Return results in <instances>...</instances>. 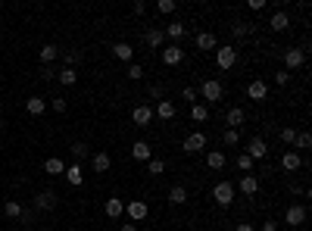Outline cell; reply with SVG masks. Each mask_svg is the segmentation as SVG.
I'll use <instances>...</instances> for the list:
<instances>
[{
    "instance_id": "obj_1",
    "label": "cell",
    "mask_w": 312,
    "mask_h": 231,
    "mask_svg": "<svg viewBox=\"0 0 312 231\" xmlns=\"http://www.w3.org/2000/svg\"><path fill=\"white\" fill-rule=\"evenodd\" d=\"M212 197H215L218 206H231V203H234V184H231V181H218L212 188Z\"/></svg>"
},
{
    "instance_id": "obj_2",
    "label": "cell",
    "mask_w": 312,
    "mask_h": 231,
    "mask_svg": "<svg viewBox=\"0 0 312 231\" xmlns=\"http://www.w3.org/2000/svg\"><path fill=\"white\" fill-rule=\"evenodd\" d=\"M200 94H203V100H206V103H218V100H222V94H225V88L218 85L215 78H206L203 88H200Z\"/></svg>"
},
{
    "instance_id": "obj_3",
    "label": "cell",
    "mask_w": 312,
    "mask_h": 231,
    "mask_svg": "<svg viewBox=\"0 0 312 231\" xmlns=\"http://www.w3.org/2000/svg\"><path fill=\"white\" fill-rule=\"evenodd\" d=\"M159 60H163L166 66H181V63H184V50L178 47V44H169V47H163Z\"/></svg>"
},
{
    "instance_id": "obj_4",
    "label": "cell",
    "mask_w": 312,
    "mask_h": 231,
    "mask_svg": "<svg viewBox=\"0 0 312 231\" xmlns=\"http://www.w3.org/2000/svg\"><path fill=\"white\" fill-rule=\"evenodd\" d=\"M203 147H206V134H203V131H194V134H188V137H184V144H181V150H184V153H200Z\"/></svg>"
},
{
    "instance_id": "obj_5",
    "label": "cell",
    "mask_w": 312,
    "mask_h": 231,
    "mask_svg": "<svg viewBox=\"0 0 312 231\" xmlns=\"http://www.w3.org/2000/svg\"><path fill=\"white\" fill-rule=\"evenodd\" d=\"M244 153L253 159V163H256V159H265V156H269V144H265L262 137H253V141L247 144V150H244Z\"/></svg>"
},
{
    "instance_id": "obj_6",
    "label": "cell",
    "mask_w": 312,
    "mask_h": 231,
    "mask_svg": "<svg viewBox=\"0 0 312 231\" xmlns=\"http://www.w3.org/2000/svg\"><path fill=\"white\" fill-rule=\"evenodd\" d=\"M131 159H137V163H150V159H153V147H150L147 141H134L131 144Z\"/></svg>"
},
{
    "instance_id": "obj_7",
    "label": "cell",
    "mask_w": 312,
    "mask_h": 231,
    "mask_svg": "<svg viewBox=\"0 0 312 231\" xmlns=\"http://www.w3.org/2000/svg\"><path fill=\"white\" fill-rule=\"evenodd\" d=\"M125 213H128V219H131V222H141V219H147L150 206H147L144 200H131V203H125Z\"/></svg>"
},
{
    "instance_id": "obj_8",
    "label": "cell",
    "mask_w": 312,
    "mask_h": 231,
    "mask_svg": "<svg viewBox=\"0 0 312 231\" xmlns=\"http://www.w3.org/2000/svg\"><path fill=\"white\" fill-rule=\"evenodd\" d=\"M306 63V50H300V47H291L284 53V66H287V72H291V69H300Z\"/></svg>"
},
{
    "instance_id": "obj_9",
    "label": "cell",
    "mask_w": 312,
    "mask_h": 231,
    "mask_svg": "<svg viewBox=\"0 0 312 231\" xmlns=\"http://www.w3.org/2000/svg\"><path fill=\"white\" fill-rule=\"evenodd\" d=\"M215 63H218V69H231V66L237 63V50H234V47H218Z\"/></svg>"
},
{
    "instance_id": "obj_10",
    "label": "cell",
    "mask_w": 312,
    "mask_h": 231,
    "mask_svg": "<svg viewBox=\"0 0 312 231\" xmlns=\"http://www.w3.org/2000/svg\"><path fill=\"white\" fill-rule=\"evenodd\" d=\"M131 122H134V125H141V128H144V125H150V122H153V110H150L147 103H141V107H134V110H131Z\"/></svg>"
},
{
    "instance_id": "obj_11",
    "label": "cell",
    "mask_w": 312,
    "mask_h": 231,
    "mask_svg": "<svg viewBox=\"0 0 312 231\" xmlns=\"http://www.w3.org/2000/svg\"><path fill=\"white\" fill-rule=\"evenodd\" d=\"M300 166H303V156H300L297 150H284V156H281V169H284V172H297Z\"/></svg>"
},
{
    "instance_id": "obj_12",
    "label": "cell",
    "mask_w": 312,
    "mask_h": 231,
    "mask_svg": "<svg viewBox=\"0 0 312 231\" xmlns=\"http://www.w3.org/2000/svg\"><path fill=\"white\" fill-rule=\"evenodd\" d=\"M284 222H287V225H303V222H306V206H287Z\"/></svg>"
},
{
    "instance_id": "obj_13",
    "label": "cell",
    "mask_w": 312,
    "mask_h": 231,
    "mask_svg": "<svg viewBox=\"0 0 312 231\" xmlns=\"http://www.w3.org/2000/svg\"><path fill=\"white\" fill-rule=\"evenodd\" d=\"M225 122H228V128H234V131H237L240 125L247 122V113L240 110V107H231V110H228V116H225Z\"/></svg>"
},
{
    "instance_id": "obj_14",
    "label": "cell",
    "mask_w": 312,
    "mask_h": 231,
    "mask_svg": "<svg viewBox=\"0 0 312 231\" xmlns=\"http://www.w3.org/2000/svg\"><path fill=\"white\" fill-rule=\"evenodd\" d=\"M206 166L215 169V172H222L228 166V156L222 153V150H209V153H206Z\"/></svg>"
},
{
    "instance_id": "obj_15",
    "label": "cell",
    "mask_w": 312,
    "mask_h": 231,
    "mask_svg": "<svg viewBox=\"0 0 312 231\" xmlns=\"http://www.w3.org/2000/svg\"><path fill=\"white\" fill-rule=\"evenodd\" d=\"M34 206H38V210H44V213L56 210V194H53V191H44V194H38V197H34Z\"/></svg>"
},
{
    "instance_id": "obj_16",
    "label": "cell",
    "mask_w": 312,
    "mask_h": 231,
    "mask_svg": "<svg viewBox=\"0 0 312 231\" xmlns=\"http://www.w3.org/2000/svg\"><path fill=\"white\" fill-rule=\"evenodd\" d=\"M237 188H240V194H247V197H253V194L259 191V178H256V175H240Z\"/></svg>"
},
{
    "instance_id": "obj_17",
    "label": "cell",
    "mask_w": 312,
    "mask_h": 231,
    "mask_svg": "<svg viewBox=\"0 0 312 231\" xmlns=\"http://www.w3.org/2000/svg\"><path fill=\"white\" fill-rule=\"evenodd\" d=\"M247 97H250V100H265V97H269V88H265V82H259V78H256V82H250V85H247Z\"/></svg>"
},
{
    "instance_id": "obj_18",
    "label": "cell",
    "mask_w": 312,
    "mask_h": 231,
    "mask_svg": "<svg viewBox=\"0 0 312 231\" xmlns=\"http://www.w3.org/2000/svg\"><path fill=\"white\" fill-rule=\"evenodd\" d=\"M112 56H115L119 63H131V56H134V47H131V44H125V41H119V44L112 47Z\"/></svg>"
},
{
    "instance_id": "obj_19",
    "label": "cell",
    "mask_w": 312,
    "mask_h": 231,
    "mask_svg": "<svg viewBox=\"0 0 312 231\" xmlns=\"http://www.w3.org/2000/svg\"><path fill=\"white\" fill-rule=\"evenodd\" d=\"M194 44H197V50H215V47H218V41H215L212 31H200Z\"/></svg>"
},
{
    "instance_id": "obj_20",
    "label": "cell",
    "mask_w": 312,
    "mask_h": 231,
    "mask_svg": "<svg viewBox=\"0 0 312 231\" xmlns=\"http://www.w3.org/2000/svg\"><path fill=\"white\" fill-rule=\"evenodd\" d=\"M153 116H159V119H175V103H172V100H159L156 103V110H153Z\"/></svg>"
},
{
    "instance_id": "obj_21",
    "label": "cell",
    "mask_w": 312,
    "mask_h": 231,
    "mask_svg": "<svg viewBox=\"0 0 312 231\" xmlns=\"http://www.w3.org/2000/svg\"><path fill=\"white\" fill-rule=\"evenodd\" d=\"M103 213H106L109 219H122V213H125V203H122L119 197H109V200H106V206H103Z\"/></svg>"
},
{
    "instance_id": "obj_22",
    "label": "cell",
    "mask_w": 312,
    "mask_h": 231,
    "mask_svg": "<svg viewBox=\"0 0 312 231\" xmlns=\"http://www.w3.org/2000/svg\"><path fill=\"white\" fill-rule=\"evenodd\" d=\"M91 163H94V172H109L112 159H109V153H103V150H97V153L91 156Z\"/></svg>"
},
{
    "instance_id": "obj_23",
    "label": "cell",
    "mask_w": 312,
    "mask_h": 231,
    "mask_svg": "<svg viewBox=\"0 0 312 231\" xmlns=\"http://www.w3.org/2000/svg\"><path fill=\"white\" fill-rule=\"evenodd\" d=\"M44 172H47V175H63L66 163H63L60 156H50V159H44Z\"/></svg>"
},
{
    "instance_id": "obj_24",
    "label": "cell",
    "mask_w": 312,
    "mask_h": 231,
    "mask_svg": "<svg viewBox=\"0 0 312 231\" xmlns=\"http://www.w3.org/2000/svg\"><path fill=\"white\" fill-rule=\"evenodd\" d=\"M169 203H172V206L188 203V188H184V184H175V188L169 191Z\"/></svg>"
},
{
    "instance_id": "obj_25",
    "label": "cell",
    "mask_w": 312,
    "mask_h": 231,
    "mask_svg": "<svg viewBox=\"0 0 312 231\" xmlns=\"http://www.w3.org/2000/svg\"><path fill=\"white\" fill-rule=\"evenodd\" d=\"M269 25H272V31H287V28H291V16H287L284 9H281V13H275V16H272Z\"/></svg>"
},
{
    "instance_id": "obj_26",
    "label": "cell",
    "mask_w": 312,
    "mask_h": 231,
    "mask_svg": "<svg viewBox=\"0 0 312 231\" xmlns=\"http://www.w3.org/2000/svg\"><path fill=\"white\" fill-rule=\"evenodd\" d=\"M25 110H28L31 116H41L44 110H47V100H44V97H38V94H34V97H28V100H25Z\"/></svg>"
},
{
    "instance_id": "obj_27",
    "label": "cell",
    "mask_w": 312,
    "mask_h": 231,
    "mask_svg": "<svg viewBox=\"0 0 312 231\" xmlns=\"http://www.w3.org/2000/svg\"><path fill=\"white\" fill-rule=\"evenodd\" d=\"M38 56H41V66H47V63H53L56 56H60V47H53V44H44Z\"/></svg>"
},
{
    "instance_id": "obj_28",
    "label": "cell",
    "mask_w": 312,
    "mask_h": 231,
    "mask_svg": "<svg viewBox=\"0 0 312 231\" xmlns=\"http://www.w3.org/2000/svg\"><path fill=\"white\" fill-rule=\"evenodd\" d=\"M163 41H166V31H163V28H150V31H147V44H150L153 50L163 47Z\"/></svg>"
},
{
    "instance_id": "obj_29",
    "label": "cell",
    "mask_w": 312,
    "mask_h": 231,
    "mask_svg": "<svg viewBox=\"0 0 312 231\" xmlns=\"http://www.w3.org/2000/svg\"><path fill=\"white\" fill-rule=\"evenodd\" d=\"M191 119L194 122H206L209 119V107H206V103H194L191 107Z\"/></svg>"
},
{
    "instance_id": "obj_30",
    "label": "cell",
    "mask_w": 312,
    "mask_h": 231,
    "mask_svg": "<svg viewBox=\"0 0 312 231\" xmlns=\"http://www.w3.org/2000/svg\"><path fill=\"white\" fill-rule=\"evenodd\" d=\"M63 175L69 178V184H75V188H78V184L85 181V175H82V166H69V169L63 172Z\"/></svg>"
},
{
    "instance_id": "obj_31",
    "label": "cell",
    "mask_w": 312,
    "mask_h": 231,
    "mask_svg": "<svg viewBox=\"0 0 312 231\" xmlns=\"http://www.w3.org/2000/svg\"><path fill=\"white\" fill-rule=\"evenodd\" d=\"M3 213H6L9 219H22V213H25V210H22L19 200H6V203H3Z\"/></svg>"
},
{
    "instance_id": "obj_32",
    "label": "cell",
    "mask_w": 312,
    "mask_h": 231,
    "mask_svg": "<svg viewBox=\"0 0 312 231\" xmlns=\"http://www.w3.org/2000/svg\"><path fill=\"white\" fill-rule=\"evenodd\" d=\"M56 78H60V85H66V88H72V85L78 82L75 69H63V72H56Z\"/></svg>"
},
{
    "instance_id": "obj_33",
    "label": "cell",
    "mask_w": 312,
    "mask_h": 231,
    "mask_svg": "<svg viewBox=\"0 0 312 231\" xmlns=\"http://www.w3.org/2000/svg\"><path fill=\"white\" fill-rule=\"evenodd\" d=\"M184 31H188V28H184V22H169V28H166V34H169L172 41L184 38Z\"/></svg>"
},
{
    "instance_id": "obj_34",
    "label": "cell",
    "mask_w": 312,
    "mask_h": 231,
    "mask_svg": "<svg viewBox=\"0 0 312 231\" xmlns=\"http://www.w3.org/2000/svg\"><path fill=\"white\" fill-rule=\"evenodd\" d=\"M294 144H297L300 150H309V147H312V134H309V131H297Z\"/></svg>"
},
{
    "instance_id": "obj_35",
    "label": "cell",
    "mask_w": 312,
    "mask_h": 231,
    "mask_svg": "<svg viewBox=\"0 0 312 231\" xmlns=\"http://www.w3.org/2000/svg\"><path fill=\"white\" fill-rule=\"evenodd\" d=\"M147 172H150V175H163V172H166V159H150Z\"/></svg>"
},
{
    "instance_id": "obj_36",
    "label": "cell",
    "mask_w": 312,
    "mask_h": 231,
    "mask_svg": "<svg viewBox=\"0 0 312 231\" xmlns=\"http://www.w3.org/2000/svg\"><path fill=\"white\" fill-rule=\"evenodd\" d=\"M237 169L244 172V175H250V172H253V159H250L247 153H240V156H237Z\"/></svg>"
},
{
    "instance_id": "obj_37",
    "label": "cell",
    "mask_w": 312,
    "mask_h": 231,
    "mask_svg": "<svg viewBox=\"0 0 312 231\" xmlns=\"http://www.w3.org/2000/svg\"><path fill=\"white\" fill-rule=\"evenodd\" d=\"M222 141H225V147H237V144H240V134H237L234 128H228V131L222 134Z\"/></svg>"
},
{
    "instance_id": "obj_38",
    "label": "cell",
    "mask_w": 312,
    "mask_h": 231,
    "mask_svg": "<svg viewBox=\"0 0 312 231\" xmlns=\"http://www.w3.org/2000/svg\"><path fill=\"white\" fill-rule=\"evenodd\" d=\"M128 78H131V82L144 78V66H141V63H128Z\"/></svg>"
},
{
    "instance_id": "obj_39",
    "label": "cell",
    "mask_w": 312,
    "mask_h": 231,
    "mask_svg": "<svg viewBox=\"0 0 312 231\" xmlns=\"http://www.w3.org/2000/svg\"><path fill=\"white\" fill-rule=\"evenodd\" d=\"M156 9H159V13H163V16L175 13V0H159V3H156Z\"/></svg>"
},
{
    "instance_id": "obj_40",
    "label": "cell",
    "mask_w": 312,
    "mask_h": 231,
    "mask_svg": "<svg viewBox=\"0 0 312 231\" xmlns=\"http://www.w3.org/2000/svg\"><path fill=\"white\" fill-rule=\"evenodd\" d=\"M91 153V150H88V144H82V141H78V144H72V156L75 159H85Z\"/></svg>"
},
{
    "instance_id": "obj_41",
    "label": "cell",
    "mask_w": 312,
    "mask_h": 231,
    "mask_svg": "<svg viewBox=\"0 0 312 231\" xmlns=\"http://www.w3.org/2000/svg\"><path fill=\"white\" fill-rule=\"evenodd\" d=\"M63 60H66V69H72L75 63H82V53H78V50H69V53L63 56Z\"/></svg>"
},
{
    "instance_id": "obj_42",
    "label": "cell",
    "mask_w": 312,
    "mask_h": 231,
    "mask_svg": "<svg viewBox=\"0 0 312 231\" xmlns=\"http://www.w3.org/2000/svg\"><path fill=\"white\" fill-rule=\"evenodd\" d=\"M231 31H234V38H244V34H250V25H247V22H234V28H231Z\"/></svg>"
},
{
    "instance_id": "obj_43",
    "label": "cell",
    "mask_w": 312,
    "mask_h": 231,
    "mask_svg": "<svg viewBox=\"0 0 312 231\" xmlns=\"http://www.w3.org/2000/svg\"><path fill=\"white\" fill-rule=\"evenodd\" d=\"M294 137H297V128H281V141L284 144H294Z\"/></svg>"
},
{
    "instance_id": "obj_44",
    "label": "cell",
    "mask_w": 312,
    "mask_h": 231,
    "mask_svg": "<svg viewBox=\"0 0 312 231\" xmlns=\"http://www.w3.org/2000/svg\"><path fill=\"white\" fill-rule=\"evenodd\" d=\"M275 82H278V85H287V82H291V72H287V69H278V72H275Z\"/></svg>"
},
{
    "instance_id": "obj_45",
    "label": "cell",
    "mask_w": 312,
    "mask_h": 231,
    "mask_svg": "<svg viewBox=\"0 0 312 231\" xmlns=\"http://www.w3.org/2000/svg\"><path fill=\"white\" fill-rule=\"evenodd\" d=\"M150 97H153L156 103L163 100V85H150Z\"/></svg>"
},
{
    "instance_id": "obj_46",
    "label": "cell",
    "mask_w": 312,
    "mask_h": 231,
    "mask_svg": "<svg viewBox=\"0 0 312 231\" xmlns=\"http://www.w3.org/2000/svg\"><path fill=\"white\" fill-rule=\"evenodd\" d=\"M181 97H184V100H188L191 107H194V100H197V91H194V88H184V91H181Z\"/></svg>"
},
{
    "instance_id": "obj_47",
    "label": "cell",
    "mask_w": 312,
    "mask_h": 231,
    "mask_svg": "<svg viewBox=\"0 0 312 231\" xmlns=\"http://www.w3.org/2000/svg\"><path fill=\"white\" fill-rule=\"evenodd\" d=\"M41 78H44V82H50V78H56V72L50 66H41Z\"/></svg>"
},
{
    "instance_id": "obj_48",
    "label": "cell",
    "mask_w": 312,
    "mask_h": 231,
    "mask_svg": "<svg viewBox=\"0 0 312 231\" xmlns=\"http://www.w3.org/2000/svg\"><path fill=\"white\" fill-rule=\"evenodd\" d=\"M53 110H56V113H66V100H60V97H53Z\"/></svg>"
},
{
    "instance_id": "obj_49",
    "label": "cell",
    "mask_w": 312,
    "mask_h": 231,
    "mask_svg": "<svg viewBox=\"0 0 312 231\" xmlns=\"http://www.w3.org/2000/svg\"><path fill=\"white\" fill-rule=\"evenodd\" d=\"M131 9H134V13H137V16H144V13H147V3H141V0H137V3H134Z\"/></svg>"
},
{
    "instance_id": "obj_50",
    "label": "cell",
    "mask_w": 312,
    "mask_h": 231,
    "mask_svg": "<svg viewBox=\"0 0 312 231\" xmlns=\"http://www.w3.org/2000/svg\"><path fill=\"white\" fill-rule=\"evenodd\" d=\"M262 231H278V222H272V219H269V222H262Z\"/></svg>"
},
{
    "instance_id": "obj_51",
    "label": "cell",
    "mask_w": 312,
    "mask_h": 231,
    "mask_svg": "<svg viewBox=\"0 0 312 231\" xmlns=\"http://www.w3.org/2000/svg\"><path fill=\"white\" fill-rule=\"evenodd\" d=\"M119 231H137V225H134V222H125V225H122Z\"/></svg>"
},
{
    "instance_id": "obj_52",
    "label": "cell",
    "mask_w": 312,
    "mask_h": 231,
    "mask_svg": "<svg viewBox=\"0 0 312 231\" xmlns=\"http://www.w3.org/2000/svg\"><path fill=\"white\" fill-rule=\"evenodd\" d=\"M237 231H256L253 225H237Z\"/></svg>"
},
{
    "instance_id": "obj_53",
    "label": "cell",
    "mask_w": 312,
    "mask_h": 231,
    "mask_svg": "<svg viewBox=\"0 0 312 231\" xmlns=\"http://www.w3.org/2000/svg\"><path fill=\"white\" fill-rule=\"evenodd\" d=\"M66 231H78V228H66Z\"/></svg>"
}]
</instances>
